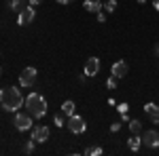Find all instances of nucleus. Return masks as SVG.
<instances>
[{"mask_svg": "<svg viewBox=\"0 0 159 156\" xmlns=\"http://www.w3.org/2000/svg\"><path fill=\"white\" fill-rule=\"evenodd\" d=\"M115 9H117V0H106L104 2V11L106 13H112Z\"/></svg>", "mask_w": 159, "mask_h": 156, "instance_id": "6ab92c4d", "label": "nucleus"}, {"mask_svg": "<svg viewBox=\"0 0 159 156\" xmlns=\"http://www.w3.org/2000/svg\"><path fill=\"white\" fill-rule=\"evenodd\" d=\"M138 2H140V4H144V2H147V0H138Z\"/></svg>", "mask_w": 159, "mask_h": 156, "instance_id": "7c9ffc66", "label": "nucleus"}, {"mask_svg": "<svg viewBox=\"0 0 159 156\" xmlns=\"http://www.w3.org/2000/svg\"><path fill=\"white\" fill-rule=\"evenodd\" d=\"M155 106H157V103H153V101H148L147 106H144V112H147V114H148V112H151V110L155 108Z\"/></svg>", "mask_w": 159, "mask_h": 156, "instance_id": "b1692460", "label": "nucleus"}, {"mask_svg": "<svg viewBox=\"0 0 159 156\" xmlns=\"http://www.w3.org/2000/svg\"><path fill=\"white\" fill-rule=\"evenodd\" d=\"M19 17H17V23L19 25H28L34 21V17H36V11H34V6H24V11L17 13Z\"/></svg>", "mask_w": 159, "mask_h": 156, "instance_id": "0eeeda50", "label": "nucleus"}, {"mask_svg": "<svg viewBox=\"0 0 159 156\" xmlns=\"http://www.w3.org/2000/svg\"><path fill=\"white\" fill-rule=\"evenodd\" d=\"M60 4H70V2H74V0H57Z\"/></svg>", "mask_w": 159, "mask_h": 156, "instance_id": "cd10ccee", "label": "nucleus"}, {"mask_svg": "<svg viewBox=\"0 0 159 156\" xmlns=\"http://www.w3.org/2000/svg\"><path fill=\"white\" fill-rule=\"evenodd\" d=\"M0 76H2V65H0Z\"/></svg>", "mask_w": 159, "mask_h": 156, "instance_id": "2f4dec72", "label": "nucleus"}, {"mask_svg": "<svg viewBox=\"0 0 159 156\" xmlns=\"http://www.w3.org/2000/svg\"><path fill=\"white\" fill-rule=\"evenodd\" d=\"M102 152H104V150H102L100 145H89V148L85 150V154H87V156H100Z\"/></svg>", "mask_w": 159, "mask_h": 156, "instance_id": "dca6fc26", "label": "nucleus"}, {"mask_svg": "<svg viewBox=\"0 0 159 156\" xmlns=\"http://www.w3.org/2000/svg\"><path fill=\"white\" fill-rule=\"evenodd\" d=\"M34 127V122H32V116L28 114V112H17L15 114V129L17 131H30Z\"/></svg>", "mask_w": 159, "mask_h": 156, "instance_id": "20e7f679", "label": "nucleus"}, {"mask_svg": "<svg viewBox=\"0 0 159 156\" xmlns=\"http://www.w3.org/2000/svg\"><path fill=\"white\" fill-rule=\"evenodd\" d=\"M34 144H36V141H34V139L30 137V141L25 144V154H32V152H34Z\"/></svg>", "mask_w": 159, "mask_h": 156, "instance_id": "aec40b11", "label": "nucleus"}, {"mask_svg": "<svg viewBox=\"0 0 159 156\" xmlns=\"http://www.w3.org/2000/svg\"><path fill=\"white\" fill-rule=\"evenodd\" d=\"M121 122H125V124H129V116H127V114H121Z\"/></svg>", "mask_w": 159, "mask_h": 156, "instance_id": "a878e982", "label": "nucleus"}, {"mask_svg": "<svg viewBox=\"0 0 159 156\" xmlns=\"http://www.w3.org/2000/svg\"><path fill=\"white\" fill-rule=\"evenodd\" d=\"M148 118H151V122H155V124H159V106H155V108L148 112Z\"/></svg>", "mask_w": 159, "mask_h": 156, "instance_id": "f3484780", "label": "nucleus"}, {"mask_svg": "<svg viewBox=\"0 0 159 156\" xmlns=\"http://www.w3.org/2000/svg\"><path fill=\"white\" fill-rule=\"evenodd\" d=\"M66 127L70 129V133L74 135H81V133H85L87 124H85V118L83 116H79V114H72V116H68V122H66Z\"/></svg>", "mask_w": 159, "mask_h": 156, "instance_id": "7ed1b4c3", "label": "nucleus"}, {"mask_svg": "<svg viewBox=\"0 0 159 156\" xmlns=\"http://www.w3.org/2000/svg\"><path fill=\"white\" fill-rule=\"evenodd\" d=\"M100 72V59L98 57H89L87 59V63H85V76H96V74Z\"/></svg>", "mask_w": 159, "mask_h": 156, "instance_id": "9d476101", "label": "nucleus"}, {"mask_svg": "<svg viewBox=\"0 0 159 156\" xmlns=\"http://www.w3.org/2000/svg\"><path fill=\"white\" fill-rule=\"evenodd\" d=\"M117 110H119V114H127L129 106H127V103H119V106H117Z\"/></svg>", "mask_w": 159, "mask_h": 156, "instance_id": "412c9836", "label": "nucleus"}, {"mask_svg": "<svg viewBox=\"0 0 159 156\" xmlns=\"http://www.w3.org/2000/svg\"><path fill=\"white\" fill-rule=\"evenodd\" d=\"M117 84H119V78L117 76H108L106 78V89H117Z\"/></svg>", "mask_w": 159, "mask_h": 156, "instance_id": "a211bd4d", "label": "nucleus"}, {"mask_svg": "<svg viewBox=\"0 0 159 156\" xmlns=\"http://www.w3.org/2000/svg\"><path fill=\"white\" fill-rule=\"evenodd\" d=\"M25 110L32 118H43L47 114V99L40 93H30L25 97Z\"/></svg>", "mask_w": 159, "mask_h": 156, "instance_id": "f03ea898", "label": "nucleus"}, {"mask_svg": "<svg viewBox=\"0 0 159 156\" xmlns=\"http://www.w3.org/2000/svg\"><path fill=\"white\" fill-rule=\"evenodd\" d=\"M129 131L134 133V135H140V131H142V122L140 120H129Z\"/></svg>", "mask_w": 159, "mask_h": 156, "instance_id": "2eb2a0df", "label": "nucleus"}, {"mask_svg": "<svg viewBox=\"0 0 159 156\" xmlns=\"http://www.w3.org/2000/svg\"><path fill=\"white\" fill-rule=\"evenodd\" d=\"M129 72V65L125 63V61H115L112 63V68H110V74L112 76H117V78H125Z\"/></svg>", "mask_w": 159, "mask_h": 156, "instance_id": "1a4fd4ad", "label": "nucleus"}, {"mask_svg": "<svg viewBox=\"0 0 159 156\" xmlns=\"http://www.w3.org/2000/svg\"><path fill=\"white\" fill-rule=\"evenodd\" d=\"M74 108H76V106H74L72 99H68V101H64V103H61V112H64L66 116H72V114H74Z\"/></svg>", "mask_w": 159, "mask_h": 156, "instance_id": "ddd939ff", "label": "nucleus"}, {"mask_svg": "<svg viewBox=\"0 0 159 156\" xmlns=\"http://www.w3.org/2000/svg\"><path fill=\"white\" fill-rule=\"evenodd\" d=\"M40 2H43V0H30V4H32V6H38Z\"/></svg>", "mask_w": 159, "mask_h": 156, "instance_id": "bb28decb", "label": "nucleus"}, {"mask_svg": "<svg viewBox=\"0 0 159 156\" xmlns=\"http://www.w3.org/2000/svg\"><path fill=\"white\" fill-rule=\"evenodd\" d=\"M83 6H85L87 13H96V15H98V13L104 9V2H102V0H85Z\"/></svg>", "mask_w": 159, "mask_h": 156, "instance_id": "9b49d317", "label": "nucleus"}, {"mask_svg": "<svg viewBox=\"0 0 159 156\" xmlns=\"http://www.w3.org/2000/svg\"><path fill=\"white\" fill-rule=\"evenodd\" d=\"M119 129H121V122H112V124H110V131L112 133H117Z\"/></svg>", "mask_w": 159, "mask_h": 156, "instance_id": "5701e85b", "label": "nucleus"}, {"mask_svg": "<svg viewBox=\"0 0 159 156\" xmlns=\"http://www.w3.org/2000/svg\"><path fill=\"white\" fill-rule=\"evenodd\" d=\"M53 124H55L57 129H60V127H64V120H61V116H55V118H53Z\"/></svg>", "mask_w": 159, "mask_h": 156, "instance_id": "4be33fe9", "label": "nucleus"}, {"mask_svg": "<svg viewBox=\"0 0 159 156\" xmlns=\"http://www.w3.org/2000/svg\"><path fill=\"white\" fill-rule=\"evenodd\" d=\"M0 106L7 112H17L24 106V95L17 86H4L0 91Z\"/></svg>", "mask_w": 159, "mask_h": 156, "instance_id": "f257e3e1", "label": "nucleus"}, {"mask_svg": "<svg viewBox=\"0 0 159 156\" xmlns=\"http://www.w3.org/2000/svg\"><path fill=\"white\" fill-rule=\"evenodd\" d=\"M140 144H142V137H138V135H132V137L127 139V145H129L132 152H138V150H140Z\"/></svg>", "mask_w": 159, "mask_h": 156, "instance_id": "f8f14e48", "label": "nucleus"}, {"mask_svg": "<svg viewBox=\"0 0 159 156\" xmlns=\"http://www.w3.org/2000/svg\"><path fill=\"white\" fill-rule=\"evenodd\" d=\"M153 6H155V11L159 13V0H155V2H153Z\"/></svg>", "mask_w": 159, "mask_h": 156, "instance_id": "c85d7f7f", "label": "nucleus"}, {"mask_svg": "<svg viewBox=\"0 0 159 156\" xmlns=\"http://www.w3.org/2000/svg\"><path fill=\"white\" fill-rule=\"evenodd\" d=\"M34 82H36V68L28 65V68H24V72L19 74V84L21 86H34Z\"/></svg>", "mask_w": 159, "mask_h": 156, "instance_id": "39448f33", "label": "nucleus"}, {"mask_svg": "<svg viewBox=\"0 0 159 156\" xmlns=\"http://www.w3.org/2000/svg\"><path fill=\"white\" fill-rule=\"evenodd\" d=\"M142 144L147 148H159V133L155 129H148L142 133Z\"/></svg>", "mask_w": 159, "mask_h": 156, "instance_id": "6e6552de", "label": "nucleus"}, {"mask_svg": "<svg viewBox=\"0 0 159 156\" xmlns=\"http://www.w3.org/2000/svg\"><path fill=\"white\" fill-rule=\"evenodd\" d=\"M24 6H25V0H11V2H9V9L15 11V13L24 11Z\"/></svg>", "mask_w": 159, "mask_h": 156, "instance_id": "4468645a", "label": "nucleus"}, {"mask_svg": "<svg viewBox=\"0 0 159 156\" xmlns=\"http://www.w3.org/2000/svg\"><path fill=\"white\" fill-rule=\"evenodd\" d=\"M30 135H32V139H34L36 144H43V141L49 139V127H45V124H34V127L30 129Z\"/></svg>", "mask_w": 159, "mask_h": 156, "instance_id": "423d86ee", "label": "nucleus"}, {"mask_svg": "<svg viewBox=\"0 0 159 156\" xmlns=\"http://www.w3.org/2000/svg\"><path fill=\"white\" fill-rule=\"evenodd\" d=\"M98 21H100V23H104V21H106V13H102V11L98 13Z\"/></svg>", "mask_w": 159, "mask_h": 156, "instance_id": "393cba45", "label": "nucleus"}, {"mask_svg": "<svg viewBox=\"0 0 159 156\" xmlns=\"http://www.w3.org/2000/svg\"><path fill=\"white\" fill-rule=\"evenodd\" d=\"M153 51H155V53L159 55V44H155V48H153Z\"/></svg>", "mask_w": 159, "mask_h": 156, "instance_id": "c756f323", "label": "nucleus"}]
</instances>
